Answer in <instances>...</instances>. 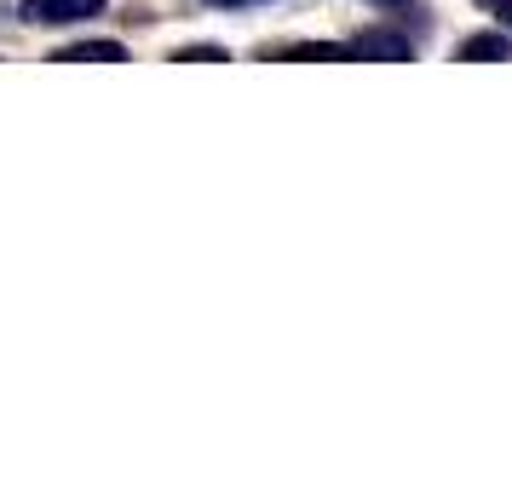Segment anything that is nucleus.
Returning a JSON list of instances; mask_svg holds the SVG:
<instances>
[{
    "instance_id": "1",
    "label": "nucleus",
    "mask_w": 512,
    "mask_h": 495,
    "mask_svg": "<svg viewBox=\"0 0 512 495\" xmlns=\"http://www.w3.org/2000/svg\"><path fill=\"white\" fill-rule=\"evenodd\" d=\"M104 0H24L29 24H81V18H98Z\"/></svg>"
},
{
    "instance_id": "2",
    "label": "nucleus",
    "mask_w": 512,
    "mask_h": 495,
    "mask_svg": "<svg viewBox=\"0 0 512 495\" xmlns=\"http://www.w3.org/2000/svg\"><path fill=\"white\" fill-rule=\"evenodd\" d=\"M455 58H466V64H489V58H512V41L501 35V29H489V35H472V41H461V52Z\"/></svg>"
},
{
    "instance_id": "3",
    "label": "nucleus",
    "mask_w": 512,
    "mask_h": 495,
    "mask_svg": "<svg viewBox=\"0 0 512 495\" xmlns=\"http://www.w3.org/2000/svg\"><path fill=\"white\" fill-rule=\"evenodd\" d=\"M87 58H93V64H116V58H127V52H121V41H81V47L58 52V64H87Z\"/></svg>"
},
{
    "instance_id": "4",
    "label": "nucleus",
    "mask_w": 512,
    "mask_h": 495,
    "mask_svg": "<svg viewBox=\"0 0 512 495\" xmlns=\"http://www.w3.org/2000/svg\"><path fill=\"white\" fill-rule=\"evenodd\" d=\"M282 58H288V64H311V58H323V64H346V58H363V52L357 47H328L323 41V47H288Z\"/></svg>"
},
{
    "instance_id": "5",
    "label": "nucleus",
    "mask_w": 512,
    "mask_h": 495,
    "mask_svg": "<svg viewBox=\"0 0 512 495\" xmlns=\"http://www.w3.org/2000/svg\"><path fill=\"white\" fill-rule=\"evenodd\" d=\"M357 52H363V58H409V41H403V35H363V41H357Z\"/></svg>"
},
{
    "instance_id": "6",
    "label": "nucleus",
    "mask_w": 512,
    "mask_h": 495,
    "mask_svg": "<svg viewBox=\"0 0 512 495\" xmlns=\"http://www.w3.org/2000/svg\"><path fill=\"white\" fill-rule=\"evenodd\" d=\"M179 58H185V64H213V58H225V52L219 47H185Z\"/></svg>"
},
{
    "instance_id": "7",
    "label": "nucleus",
    "mask_w": 512,
    "mask_h": 495,
    "mask_svg": "<svg viewBox=\"0 0 512 495\" xmlns=\"http://www.w3.org/2000/svg\"><path fill=\"white\" fill-rule=\"evenodd\" d=\"M478 6H484V12H495L501 24H512V0H478Z\"/></svg>"
},
{
    "instance_id": "8",
    "label": "nucleus",
    "mask_w": 512,
    "mask_h": 495,
    "mask_svg": "<svg viewBox=\"0 0 512 495\" xmlns=\"http://www.w3.org/2000/svg\"><path fill=\"white\" fill-rule=\"evenodd\" d=\"M208 6H259V0H208Z\"/></svg>"
},
{
    "instance_id": "9",
    "label": "nucleus",
    "mask_w": 512,
    "mask_h": 495,
    "mask_svg": "<svg viewBox=\"0 0 512 495\" xmlns=\"http://www.w3.org/2000/svg\"><path fill=\"white\" fill-rule=\"evenodd\" d=\"M374 6H409V0H374Z\"/></svg>"
}]
</instances>
